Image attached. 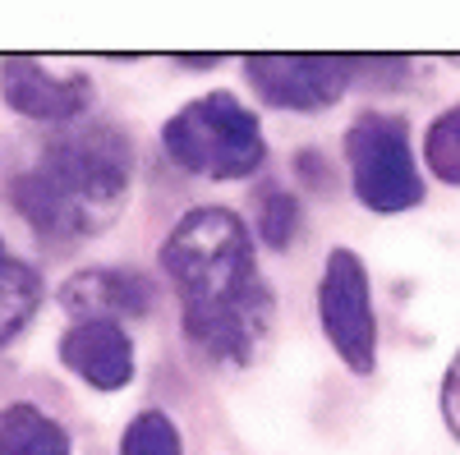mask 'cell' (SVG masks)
<instances>
[{
    "label": "cell",
    "instance_id": "277c9868",
    "mask_svg": "<svg viewBox=\"0 0 460 455\" xmlns=\"http://www.w3.org/2000/svg\"><path fill=\"white\" fill-rule=\"evenodd\" d=\"M345 157L350 179L364 207L373 212H405L424 198V179L414 166V147L401 120L392 116H359L345 134Z\"/></svg>",
    "mask_w": 460,
    "mask_h": 455
},
{
    "label": "cell",
    "instance_id": "5bb4252c",
    "mask_svg": "<svg viewBox=\"0 0 460 455\" xmlns=\"http://www.w3.org/2000/svg\"><path fill=\"white\" fill-rule=\"evenodd\" d=\"M295 216H299L295 198L281 194V188H267V194H262V235H267V244L286 249L290 235H295Z\"/></svg>",
    "mask_w": 460,
    "mask_h": 455
},
{
    "label": "cell",
    "instance_id": "52a82bcc",
    "mask_svg": "<svg viewBox=\"0 0 460 455\" xmlns=\"http://www.w3.org/2000/svg\"><path fill=\"white\" fill-rule=\"evenodd\" d=\"M65 359L69 368L88 377L93 387H125L134 377V350H129V336L115 327V322H88L79 331L65 336Z\"/></svg>",
    "mask_w": 460,
    "mask_h": 455
},
{
    "label": "cell",
    "instance_id": "30bf717a",
    "mask_svg": "<svg viewBox=\"0 0 460 455\" xmlns=\"http://www.w3.org/2000/svg\"><path fill=\"white\" fill-rule=\"evenodd\" d=\"M0 455H65V437L32 409L0 414Z\"/></svg>",
    "mask_w": 460,
    "mask_h": 455
},
{
    "label": "cell",
    "instance_id": "7a4b0ae2",
    "mask_svg": "<svg viewBox=\"0 0 460 455\" xmlns=\"http://www.w3.org/2000/svg\"><path fill=\"white\" fill-rule=\"evenodd\" d=\"M125 138L88 134L74 143H56L42 171L19 184V203L42 231H84V225H102V216L125 198Z\"/></svg>",
    "mask_w": 460,
    "mask_h": 455
},
{
    "label": "cell",
    "instance_id": "9a60e30c",
    "mask_svg": "<svg viewBox=\"0 0 460 455\" xmlns=\"http://www.w3.org/2000/svg\"><path fill=\"white\" fill-rule=\"evenodd\" d=\"M442 414H447V428L460 437V354L447 368V382H442Z\"/></svg>",
    "mask_w": 460,
    "mask_h": 455
},
{
    "label": "cell",
    "instance_id": "ba28073f",
    "mask_svg": "<svg viewBox=\"0 0 460 455\" xmlns=\"http://www.w3.org/2000/svg\"><path fill=\"white\" fill-rule=\"evenodd\" d=\"M5 97L23 116H69L88 101L84 79H42L32 65H5Z\"/></svg>",
    "mask_w": 460,
    "mask_h": 455
},
{
    "label": "cell",
    "instance_id": "8fae6325",
    "mask_svg": "<svg viewBox=\"0 0 460 455\" xmlns=\"http://www.w3.org/2000/svg\"><path fill=\"white\" fill-rule=\"evenodd\" d=\"M424 152H429V166H433L438 179L460 184V106L442 110V116L429 125Z\"/></svg>",
    "mask_w": 460,
    "mask_h": 455
},
{
    "label": "cell",
    "instance_id": "7c38bea8",
    "mask_svg": "<svg viewBox=\"0 0 460 455\" xmlns=\"http://www.w3.org/2000/svg\"><path fill=\"white\" fill-rule=\"evenodd\" d=\"M32 299H37L32 276L19 267V262H10L5 253H0V336H10V331L28 318Z\"/></svg>",
    "mask_w": 460,
    "mask_h": 455
},
{
    "label": "cell",
    "instance_id": "8992f818",
    "mask_svg": "<svg viewBox=\"0 0 460 455\" xmlns=\"http://www.w3.org/2000/svg\"><path fill=\"white\" fill-rule=\"evenodd\" d=\"M249 79L272 106L327 110L345 92V83H350V60H341V56H253Z\"/></svg>",
    "mask_w": 460,
    "mask_h": 455
},
{
    "label": "cell",
    "instance_id": "9c48e42d",
    "mask_svg": "<svg viewBox=\"0 0 460 455\" xmlns=\"http://www.w3.org/2000/svg\"><path fill=\"white\" fill-rule=\"evenodd\" d=\"M147 294H152L147 281H138L129 272H88L65 285L69 309H88V313H143Z\"/></svg>",
    "mask_w": 460,
    "mask_h": 455
},
{
    "label": "cell",
    "instance_id": "6da1fadb",
    "mask_svg": "<svg viewBox=\"0 0 460 455\" xmlns=\"http://www.w3.org/2000/svg\"><path fill=\"white\" fill-rule=\"evenodd\" d=\"M166 272L184 299L189 340L230 363L249 359L272 322V294L258 276L244 225L221 207L189 212L166 240Z\"/></svg>",
    "mask_w": 460,
    "mask_h": 455
},
{
    "label": "cell",
    "instance_id": "3957f363",
    "mask_svg": "<svg viewBox=\"0 0 460 455\" xmlns=\"http://www.w3.org/2000/svg\"><path fill=\"white\" fill-rule=\"evenodd\" d=\"M166 152L194 175L240 179L262 162V134L253 110H244L230 92H212L189 101L166 125Z\"/></svg>",
    "mask_w": 460,
    "mask_h": 455
},
{
    "label": "cell",
    "instance_id": "4fadbf2b",
    "mask_svg": "<svg viewBox=\"0 0 460 455\" xmlns=\"http://www.w3.org/2000/svg\"><path fill=\"white\" fill-rule=\"evenodd\" d=\"M120 455H180V433L171 428L166 414H138L125 433Z\"/></svg>",
    "mask_w": 460,
    "mask_h": 455
},
{
    "label": "cell",
    "instance_id": "5b68a950",
    "mask_svg": "<svg viewBox=\"0 0 460 455\" xmlns=\"http://www.w3.org/2000/svg\"><path fill=\"white\" fill-rule=\"evenodd\" d=\"M323 327L336 354L355 372H373L377 359V322H373V294L364 262L350 249H336L323 272Z\"/></svg>",
    "mask_w": 460,
    "mask_h": 455
}]
</instances>
